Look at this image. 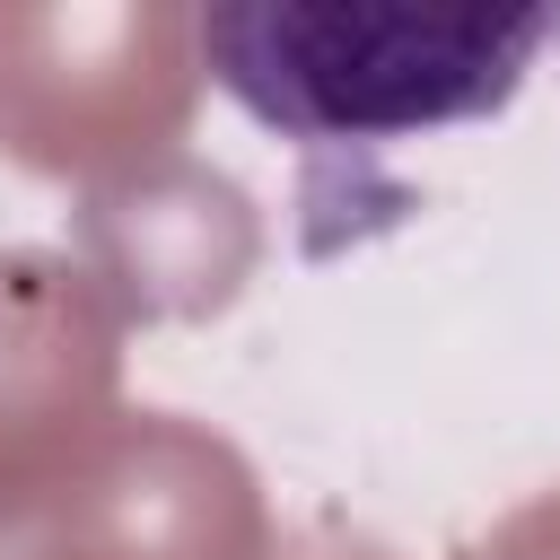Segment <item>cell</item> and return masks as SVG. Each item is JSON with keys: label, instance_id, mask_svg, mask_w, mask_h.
<instances>
[{"label": "cell", "instance_id": "cell-1", "mask_svg": "<svg viewBox=\"0 0 560 560\" xmlns=\"http://www.w3.org/2000/svg\"><path fill=\"white\" fill-rule=\"evenodd\" d=\"M210 79L315 166H368L394 140L499 114L534 52L560 35V9H201L192 18Z\"/></svg>", "mask_w": 560, "mask_h": 560}]
</instances>
